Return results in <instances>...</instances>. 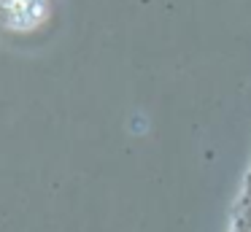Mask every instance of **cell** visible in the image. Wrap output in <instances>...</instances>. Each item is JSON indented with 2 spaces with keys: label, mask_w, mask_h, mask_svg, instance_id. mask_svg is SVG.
Masks as SVG:
<instances>
[]
</instances>
